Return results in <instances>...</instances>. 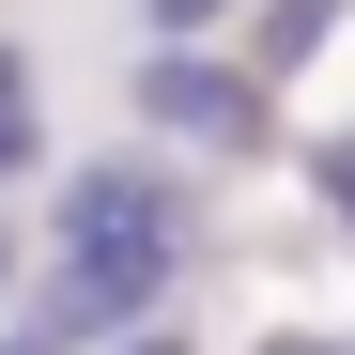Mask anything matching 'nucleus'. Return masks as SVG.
I'll return each instance as SVG.
<instances>
[{
  "label": "nucleus",
  "mask_w": 355,
  "mask_h": 355,
  "mask_svg": "<svg viewBox=\"0 0 355 355\" xmlns=\"http://www.w3.org/2000/svg\"><path fill=\"white\" fill-rule=\"evenodd\" d=\"M139 124L248 155V139H263V78H248V62H201V46H155V62H139Z\"/></svg>",
  "instance_id": "obj_3"
},
{
  "label": "nucleus",
  "mask_w": 355,
  "mask_h": 355,
  "mask_svg": "<svg viewBox=\"0 0 355 355\" xmlns=\"http://www.w3.org/2000/svg\"><path fill=\"white\" fill-rule=\"evenodd\" d=\"M0 355H31V340H16V324H0Z\"/></svg>",
  "instance_id": "obj_11"
},
{
  "label": "nucleus",
  "mask_w": 355,
  "mask_h": 355,
  "mask_svg": "<svg viewBox=\"0 0 355 355\" xmlns=\"http://www.w3.org/2000/svg\"><path fill=\"white\" fill-rule=\"evenodd\" d=\"M324 16H340V0H278V16H263V62H248V78H278V62H309V46H324Z\"/></svg>",
  "instance_id": "obj_5"
},
{
  "label": "nucleus",
  "mask_w": 355,
  "mask_h": 355,
  "mask_svg": "<svg viewBox=\"0 0 355 355\" xmlns=\"http://www.w3.org/2000/svg\"><path fill=\"white\" fill-rule=\"evenodd\" d=\"M16 278H31V263H16V232H0V309H16Z\"/></svg>",
  "instance_id": "obj_9"
},
{
  "label": "nucleus",
  "mask_w": 355,
  "mask_h": 355,
  "mask_svg": "<svg viewBox=\"0 0 355 355\" xmlns=\"http://www.w3.org/2000/svg\"><path fill=\"white\" fill-rule=\"evenodd\" d=\"M139 16H155L170 46H186V31H216V16H232V0H139Z\"/></svg>",
  "instance_id": "obj_7"
},
{
  "label": "nucleus",
  "mask_w": 355,
  "mask_h": 355,
  "mask_svg": "<svg viewBox=\"0 0 355 355\" xmlns=\"http://www.w3.org/2000/svg\"><path fill=\"white\" fill-rule=\"evenodd\" d=\"M170 309V263H108V248H62L31 293H16V340L31 355H78V340H124Z\"/></svg>",
  "instance_id": "obj_1"
},
{
  "label": "nucleus",
  "mask_w": 355,
  "mask_h": 355,
  "mask_svg": "<svg viewBox=\"0 0 355 355\" xmlns=\"http://www.w3.org/2000/svg\"><path fill=\"white\" fill-rule=\"evenodd\" d=\"M62 248H108V263H186V186H170L155 155L78 170V186H62Z\"/></svg>",
  "instance_id": "obj_2"
},
{
  "label": "nucleus",
  "mask_w": 355,
  "mask_h": 355,
  "mask_svg": "<svg viewBox=\"0 0 355 355\" xmlns=\"http://www.w3.org/2000/svg\"><path fill=\"white\" fill-rule=\"evenodd\" d=\"M263 355H340V340H263Z\"/></svg>",
  "instance_id": "obj_10"
},
{
  "label": "nucleus",
  "mask_w": 355,
  "mask_h": 355,
  "mask_svg": "<svg viewBox=\"0 0 355 355\" xmlns=\"http://www.w3.org/2000/svg\"><path fill=\"white\" fill-rule=\"evenodd\" d=\"M108 355H186V340H170V309H155V324H124V340H108Z\"/></svg>",
  "instance_id": "obj_8"
},
{
  "label": "nucleus",
  "mask_w": 355,
  "mask_h": 355,
  "mask_svg": "<svg viewBox=\"0 0 355 355\" xmlns=\"http://www.w3.org/2000/svg\"><path fill=\"white\" fill-rule=\"evenodd\" d=\"M46 170V93H31V46L0 31V186H31Z\"/></svg>",
  "instance_id": "obj_4"
},
{
  "label": "nucleus",
  "mask_w": 355,
  "mask_h": 355,
  "mask_svg": "<svg viewBox=\"0 0 355 355\" xmlns=\"http://www.w3.org/2000/svg\"><path fill=\"white\" fill-rule=\"evenodd\" d=\"M309 186H324V216L355 232V139H340V155H309Z\"/></svg>",
  "instance_id": "obj_6"
}]
</instances>
